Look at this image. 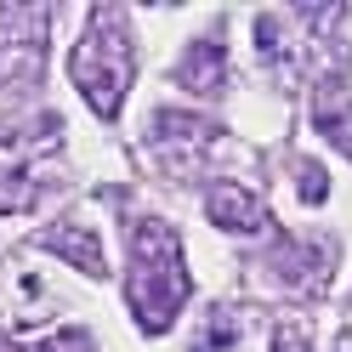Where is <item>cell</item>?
Returning a JSON list of instances; mask_svg holds the SVG:
<instances>
[{"label":"cell","instance_id":"1","mask_svg":"<svg viewBox=\"0 0 352 352\" xmlns=\"http://www.w3.org/2000/svg\"><path fill=\"white\" fill-rule=\"evenodd\" d=\"M193 278L182 261V239L160 216H137L131 222V278H125V301L131 318L142 324V336H165L170 318L188 307Z\"/></svg>","mask_w":352,"mask_h":352},{"label":"cell","instance_id":"2","mask_svg":"<svg viewBox=\"0 0 352 352\" xmlns=\"http://www.w3.org/2000/svg\"><path fill=\"white\" fill-rule=\"evenodd\" d=\"M69 74L97 120L120 114L131 80H137V40H131V23L120 6H91V17H85V29L69 52Z\"/></svg>","mask_w":352,"mask_h":352},{"label":"cell","instance_id":"3","mask_svg":"<svg viewBox=\"0 0 352 352\" xmlns=\"http://www.w3.org/2000/svg\"><path fill=\"white\" fill-rule=\"evenodd\" d=\"M142 142L165 176H199L216 153H228V131L205 114H188V108H153Z\"/></svg>","mask_w":352,"mask_h":352},{"label":"cell","instance_id":"4","mask_svg":"<svg viewBox=\"0 0 352 352\" xmlns=\"http://www.w3.org/2000/svg\"><path fill=\"white\" fill-rule=\"evenodd\" d=\"M46 12L34 6H6L0 12V80H40V63H46Z\"/></svg>","mask_w":352,"mask_h":352},{"label":"cell","instance_id":"5","mask_svg":"<svg viewBox=\"0 0 352 352\" xmlns=\"http://www.w3.org/2000/svg\"><path fill=\"white\" fill-rule=\"evenodd\" d=\"M205 216H210L222 233H278L273 216H267V205H261L245 182H210V193H205Z\"/></svg>","mask_w":352,"mask_h":352},{"label":"cell","instance_id":"6","mask_svg":"<svg viewBox=\"0 0 352 352\" xmlns=\"http://www.w3.org/2000/svg\"><path fill=\"white\" fill-rule=\"evenodd\" d=\"M40 245H46L52 256H63L69 267H80L85 278H108V256H102V233L91 222H80V216H63V222H52L46 233H40Z\"/></svg>","mask_w":352,"mask_h":352},{"label":"cell","instance_id":"7","mask_svg":"<svg viewBox=\"0 0 352 352\" xmlns=\"http://www.w3.org/2000/svg\"><path fill=\"white\" fill-rule=\"evenodd\" d=\"M170 80L182 85V91H193V97H216V91H228V46H222V34L193 40V46L182 52V63L170 69Z\"/></svg>","mask_w":352,"mask_h":352},{"label":"cell","instance_id":"8","mask_svg":"<svg viewBox=\"0 0 352 352\" xmlns=\"http://www.w3.org/2000/svg\"><path fill=\"white\" fill-rule=\"evenodd\" d=\"M267 267H273L284 284H313V290H318V284L329 278V245H307V239H278Z\"/></svg>","mask_w":352,"mask_h":352},{"label":"cell","instance_id":"9","mask_svg":"<svg viewBox=\"0 0 352 352\" xmlns=\"http://www.w3.org/2000/svg\"><path fill=\"white\" fill-rule=\"evenodd\" d=\"M313 131L324 142H336L352 160V97H346L341 80H324L318 85V97H313Z\"/></svg>","mask_w":352,"mask_h":352},{"label":"cell","instance_id":"10","mask_svg":"<svg viewBox=\"0 0 352 352\" xmlns=\"http://www.w3.org/2000/svg\"><path fill=\"white\" fill-rule=\"evenodd\" d=\"M46 301L40 273H29L23 261H0V324H23L34 318V307Z\"/></svg>","mask_w":352,"mask_h":352},{"label":"cell","instance_id":"11","mask_svg":"<svg viewBox=\"0 0 352 352\" xmlns=\"http://www.w3.org/2000/svg\"><path fill=\"white\" fill-rule=\"evenodd\" d=\"M40 205V182H34V170L23 165H6L0 170V216H23Z\"/></svg>","mask_w":352,"mask_h":352},{"label":"cell","instance_id":"12","mask_svg":"<svg viewBox=\"0 0 352 352\" xmlns=\"http://www.w3.org/2000/svg\"><path fill=\"white\" fill-rule=\"evenodd\" d=\"M233 346H239V318H233V307H210L199 341H193V352H233Z\"/></svg>","mask_w":352,"mask_h":352},{"label":"cell","instance_id":"13","mask_svg":"<svg viewBox=\"0 0 352 352\" xmlns=\"http://www.w3.org/2000/svg\"><path fill=\"white\" fill-rule=\"evenodd\" d=\"M296 193H301L307 205H324L329 199V176H324L318 160H296Z\"/></svg>","mask_w":352,"mask_h":352},{"label":"cell","instance_id":"14","mask_svg":"<svg viewBox=\"0 0 352 352\" xmlns=\"http://www.w3.org/2000/svg\"><path fill=\"white\" fill-rule=\"evenodd\" d=\"M40 352H97V341H91L85 324H63L52 336H40Z\"/></svg>","mask_w":352,"mask_h":352},{"label":"cell","instance_id":"15","mask_svg":"<svg viewBox=\"0 0 352 352\" xmlns=\"http://www.w3.org/2000/svg\"><path fill=\"white\" fill-rule=\"evenodd\" d=\"M273 352H313V341H307V329H301V324H278Z\"/></svg>","mask_w":352,"mask_h":352},{"label":"cell","instance_id":"16","mask_svg":"<svg viewBox=\"0 0 352 352\" xmlns=\"http://www.w3.org/2000/svg\"><path fill=\"white\" fill-rule=\"evenodd\" d=\"M336 352H352V329H341V336H336Z\"/></svg>","mask_w":352,"mask_h":352},{"label":"cell","instance_id":"17","mask_svg":"<svg viewBox=\"0 0 352 352\" xmlns=\"http://www.w3.org/2000/svg\"><path fill=\"white\" fill-rule=\"evenodd\" d=\"M0 352H23V346H17V341H0Z\"/></svg>","mask_w":352,"mask_h":352}]
</instances>
